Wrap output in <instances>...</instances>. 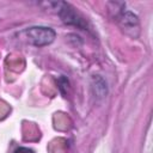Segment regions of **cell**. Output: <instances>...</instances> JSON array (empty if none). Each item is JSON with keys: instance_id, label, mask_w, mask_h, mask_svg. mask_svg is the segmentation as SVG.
<instances>
[{"instance_id": "obj_1", "label": "cell", "mask_w": 153, "mask_h": 153, "mask_svg": "<svg viewBox=\"0 0 153 153\" xmlns=\"http://www.w3.org/2000/svg\"><path fill=\"white\" fill-rule=\"evenodd\" d=\"M20 36L31 45L35 47H44L50 44L55 39V31L51 27L47 26H32L23 30Z\"/></svg>"}, {"instance_id": "obj_2", "label": "cell", "mask_w": 153, "mask_h": 153, "mask_svg": "<svg viewBox=\"0 0 153 153\" xmlns=\"http://www.w3.org/2000/svg\"><path fill=\"white\" fill-rule=\"evenodd\" d=\"M59 16L66 24L76 25L79 27H84L82 18L79 17V14L66 2H59Z\"/></svg>"}, {"instance_id": "obj_3", "label": "cell", "mask_w": 153, "mask_h": 153, "mask_svg": "<svg viewBox=\"0 0 153 153\" xmlns=\"http://www.w3.org/2000/svg\"><path fill=\"white\" fill-rule=\"evenodd\" d=\"M92 88H93V93L96 97L98 98H104L108 93V87H106V82L104 81L103 78H100L99 75H96L93 78V84H92Z\"/></svg>"}, {"instance_id": "obj_4", "label": "cell", "mask_w": 153, "mask_h": 153, "mask_svg": "<svg viewBox=\"0 0 153 153\" xmlns=\"http://www.w3.org/2000/svg\"><path fill=\"white\" fill-rule=\"evenodd\" d=\"M14 153H33V151L27 147H19L14 151Z\"/></svg>"}]
</instances>
